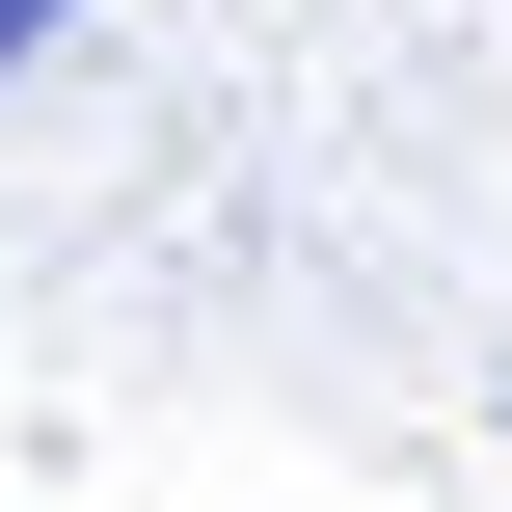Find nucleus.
Masks as SVG:
<instances>
[{
	"instance_id": "1",
	"label": "nucleus",
	"mask_w": 512,
	"mask_h": 512,
	"mask_svg": "<svg viewBox=\"0 0 512 512\" xmlns=\"http://www.w3.org/2000/svg\"><path fill=\"white\" fill-rule=\"evenodd\" d=\"M54 27H81V0H0V81H27V54H54Z\"/></svg>"
}]
</instances>
